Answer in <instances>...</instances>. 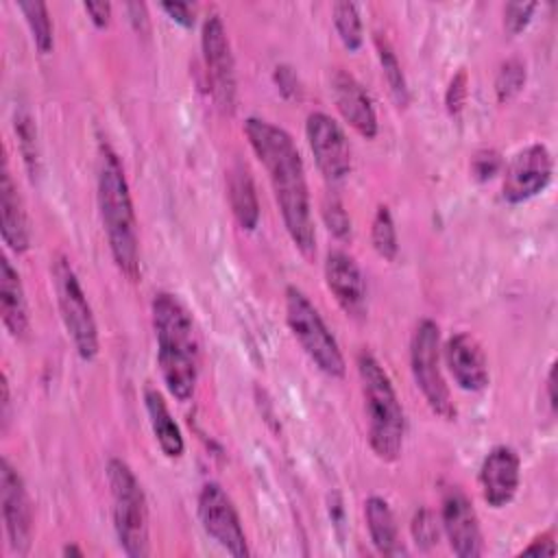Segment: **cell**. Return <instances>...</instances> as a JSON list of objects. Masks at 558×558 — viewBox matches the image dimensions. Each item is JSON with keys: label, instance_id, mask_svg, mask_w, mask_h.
I'll return each mask as SVG.
<instances>
[{"label": "cell", "instance_id": "1", "mask_svg": "<svg viewBox=\"0 0 558 558\" xmlns=\"http://www.w3.org/2000/svg\"><path fill=\"white\" fill-rule=\"evenodd\" d=\"M244 133L253 153L268 172L290 240L305 257H312L316 253V231L312 220L310 190L305 166L292 135L264 118H248L244 122Z\"/></svg>", "mask_w": 558, "mask_h": 558}, {"label": "cell", "instance_id": "2", "mask_svg": "<svg viewBox=\"0 0 558 558\" xmlns=\"http://www.w3.org/2000/svg\"><path fill=\"white\" fill-rule=\"evenodd\" d=\"M157 340V364L168 392L179 401H190L198 381V340L194 320L177 294L157 292L150 303Z\"/></svg>", "mask_w": 558, "mask_h": 558}, {"label": "cell", "instance_id": "3", "mask_svg": "<svg viewBox=\"0 0 558 558\" xmlns=\"http://www.w3.org/2000/svg\"><path fill=\"white\" fill-rule=\"evenodd\" d=\"M96 198L100 209V220L107 233L111 257L118 270L129 279L140 277V238L137 218L133 209V198L124 168L116 150L100 142L98 166H96Z\"/></svg>", "mask_w": 558, "mask_h": 558}, {"label": "cell", "instance_id": "4", "mask_svg": "<svg viewBox=\"0 0 558 558\" xmlns=\"http://www.w3.org/2000/svg\"><path fill=\"white\" fill-rule=\"evenodd\" d=\"M357 375L368 421V445L379 460L395 462L405 434V414L397 390L379 360L366 349L357 353Z\"/></svg>", "mask_w": 558, "mask_h": 558}, {"label": "cell", "instance_id": "5", "mask_svg": "<svg viewBox=\"0 0 558 558\" xmlns=\"http://www.w3.org/2000/svg\"><path fill=\"white\" fill-rule=\"evenodd\" d=\"M107 482L111 493L113 530L120 549L129 558H146L150 554L148 506L140 480L124 460L111 458L107 462Z\"/></svg>", "mask_w": 558, "mask_h": 558}, {"label": "cell", "instance_id": "6", "mask_svg": "<svg viewBox=\"0 0 558 558\" xmlns=\"http://www.w3.org/2000/svg\"><path fill=\"white\" fill-rule=\"evenodd\" d=\"M286 320L292 336L318 371L333 379L344 377L347 364L333 333L307 294L296 286L286 288Z\"/></svg>", "mask_w": 558, "mask_h": 558}, {"label": "cell", "instance_id": "7", "mask_svg": "<svg viewBox=\"0 0 558 558\" xmlns=\"http://www.w3.org/2000/svg\"><path fill=\"white\" fill-rule=\"evenodd\" d=\"M52 283L57 294V305L61 312L63 327L81 360L89 362L98 355V327L92 305L83 292V286L65 255H54L52 259Z\"/></svg>", "mask_w": 558, "mask_h": 558}, {"label": "cell", "instance_id": "8", "mask_svg": "<svg viewBox=\"0 0 558 558\" xmlns=\"http://www.w3.org/2000/svg\"><path fill=\"white\" fill-rule=\"evenodd\" d=\"M410 368L432 412L451 421L456 416V408L440 371V329L432 318H423L414 327L410 340Z\"/></svg>", "mask_w": 558, "mask_h": 558}, {"label": "cell", "instance_id": "9", "mask_svg": "<svg viewBox=\"0 0 558 558\" xmlns=\"http://www.w3.org/2000/svg\"><path fill=\"white\" fill-rule=\"evenodd\" d=\"M201 48L207 68V76L211 83V94L216 105L225 113H233L235 109V63L227 37V28L218 13H211L203 22L201 31Z\"/></svg>", "mask_w": 558, "mask_h": 558}, {"label": "cell", "instance_id": "10", "mask_svg": "<svg viewBox=\"0 0 558 558\" xmlns=\"http://www.w3.org/2000/svg\"><path fill=\"white\" fill-rule=\"evenodd\" d=\"M198 519L207 536H211L231 556H248V543L238 510L220 484L207 482L201 488Z\"/></svg>", "mask_w": 558, "mask_h": 558}, {"label": "cell", "instance_id": "11", "mask_svg": "<svg viewBox=\"0 0 558 558\" xmlns=\"http://www.w3.org/2000/svg\"><path fill=\"white\" fill-rule=\"evenodd\" d=\"M0 504L11 551L26 556L33 543V504L22 475L7 458L0 462Z\"/></svg>", "mask_w": 558, "mask_h": 558}, {"label": "cell", "instance_id": "12", "mask_svg": "<svg viewBox=\"0 0 558 558\" xmlns=\"http://www.w3.org/2000/svg\"><path fill=\"white\" fill-rule=\"evenodd\" d=\"M305 137L323 177L342 181L351 170V146L342 126L323 111H312L305 122Z\"/></svg>", "mask_w": 558, "mask_h": 558}, {"label": "cell", "instance_id": "13", "mask_svg": "<svg viewBox=\"0 0 558 558\" xmlns=\"http://www.w3.org/2000/svg\"><path fill=\"white\" fill-rule=\"evenodd\" d=\"M551 172L554 161L549 148L545 144H530L506 166L501 194L512 205L525 203L549 185Z\"/></svg>", "mask_w": 558, "mask_h": 558}, {"label": "cell", "instance_id": "14", "mask_svg": "<svg viewBox=\"0 0 558 558\" xmlns=\"http://www.w3.org/2000/svg\"><path fill=\"white\" fill-rule=\"evenodd\" d=\"M440 525L449 541V547L460 558H477L484 551L480 519L469 497L458 488L449 486L440 501Z\"/></svg>", "mask_w": 558, "mask_h": 558}, {"label": "cell", "instance_id": "15", "mask_svg": "<svg viewBox=\"0 0 558 558\" xmlns=\"http://www.w3.org/2000/svg\"><path fill=\"white\" fill-rule=\"evenodd\" d=\"M325 283L351 318L366 316V279L357 262L344 251H329L325 257Z\"/></svg>", "mask_w": 558, "mask_h": 558}, {"label": "cell", "instance_id": "16", "mask_svg": "<svg viewBox=\"0 0 558 558\" xmlns=\"http://www.w3.org/2000/svg\"><path fill=\"white\" fill-rule=\"evenodd\" d=\"M521 482V460L512 447H493L480 466V488L482 497L490 508L508 506Z\"/></svg>", "mask_w": 558, "mask_h": 558}, {"label": "cell", "instance_id": "17", "mask_svg": "<svg viewBox=\"0 0 558 558\" xmlns=\"http://www.w3.org/2000/svg\"><path fill=\"white\" fill-rule=\"evenodd\" d=\"M445 364L456 384L466 392H480L488 386V360L475 336L458 331L445 342Z\"/></svg>", "mask_w": 558, "mask_h": 558}, {"label": "cell", "instance_id": "18", "mask_svg": "<svg viewBox=\"0 0 558 558\" xmlns=\"http://www.w3.org/2000/svg\"><path fill=\"white\" fill-rule=\"evenodd\" d=\"M331 96L340 116L366 140L377 135V113L371 96L362 83L347 70H336L331 74Z\"/></svg>", "mask_w": 558, "mask_h": 558}, {"label": "cell", "instance_id": "19", "mask_svg": "<svg viewBox=\"0 0 558 558\" xmlns=\"http://www.w3.org/2000/svg\"><path fill=\"white\" fill-rule=\"evenodd\" d=\"M0 214H2V240L13 253H26L31 246V229L24 203L17 194L11 172L4 168L0 177Z\"/></svg>", "mask_w": 558, "mask_h": 558}, {"label": "cell", "instance_id": "20", "mask_svg": "<svg viewBox=\"0 0 558 558\" xmlns=\"http://www.w3.org/2000/svg\"><path fill=\"white\" fill-rule=\"evenodd\" d=\"M0 314L7 331L22 340L28 333V305L20 272L7 257L0 259Z\"/></svg>", "mask_w": 558, "mask_h": 558}, {"label": "cell", "instance_id": "21", "mask_svg": "<svg viewBox=\"0 0 558 558\" xmlns=\"http://www.w3.org/2000/svg\"><path fill=\"white\" fill-rule=\"evenodd\" d=\"M144 405H146L148 423H150V429L155 434L159 449L168 458H181L185 451V440H183V434H181L177 421L172 418V414L168 410L163 395L157 388L146 386L144 388Z\"/></svg>", "mask_w": 558, "mask_h": 558}, {"label": "cell", "instance_id": "22", "mask_svg": "<svg viewBox=\"0 0 558 558\" xmlns=\"http://www.w3.org/2000/svg\"><path fill=\"white\" fill-rule=\"evenodd\" d=\"M364 517L366 527L371 534V543L381 556H401L405 554L401 541H399V527L397 519L388 506V501L379 495H371L364 501Z\"/></svg>", "mask_w": 558, "mask_h": 558}, {"label": "cell", "instance_id": "23", "mask_svg": "<svg viewBox=\"0 0 558 558\" xmlns=\"http://www.w3.org/2000/svg\"><path fill=\"white\" fill-rule=\"evenodd\" d=\"M227 190H229L231 211H233L238 225L244 231H253L259 222V203H257V192H255L253 177H251V172L244 163L235 161L229 168Z\"/></svg>", "mask_w": 558, "mask_h": 558}, {"label": "cell", "instance_id": "24", "mask_svg": "<svg viewBox=\"0 0 558 558\" xmlns=\"http://www.w3.org/2000/svg\"><path fill=\"white\" fill-rule=\"evenodd\" d=\"M17 9L22 11V15L28 24L35 48L41 54H48L52 50V44H54L48 4L41 2V0H22V2H17Z\"/></svg>", "mask_w": 558, "mask_h": 558}, {"label": "cell", "instance_id": "25", "mask_svg": "<svg viewBox=\"0 0 558 558\" xmlns=\"http://www.w3.org/2000/svg\"><path fill=\"white\" fill-rule=\"evenodd\" d=\"M375 46H377V57H379V63H381V74L388 83V89L395 98V102L399 107H405L408 100H410V94H408V83H405V74L401 70V63L392 50V46L388 44V39L384 35H375Z\"/></svg>", "mask_w": 558, "mask_h": 558}, {"label": "cell", "instance_id": "26", "mask_svg": "<svg viewBox=\"0 0 558 558\" xmlns=\"http://www.w3.org/2000/svg\"><path fill=\"white\" fill-rule=\"evenodd\" d=\"M331 15H333V26L336 33L342 41V46L353 52L362 46L364 41V31H362V17L357 11V4L353 2H333L331 7Z\"/></svg>", "mask_w": 558, "mask_h": 558}, {"label": "cell", "instance_id": "27", "mask_svg": "<svg viewBox=\"0 0 558 558\" xmlns=\"http://www.w3.org/2000/svg\"><path fill=\"white\" fill-rule=\"evenodd\" d=\"M371 242L375 253L381 259L392 262L397 257L399 244H397V229H395V220L392 214L386 205H379L375 216H373V225H371Z\"/></svg>", "mask_w": 558, "mask_h": 558}, {"label": "cell", "instance_id": "28", "mask_svg": "<svg viewBox=\"0 0 558 558\" xmlns=\"http://www.w3.org/2000/svg\"><path fill=\"white\" fill-rule=\"evenodd\" d=\"M15 133L20 142V153L24 157V166L28 174L35 179L39 174V146H37V129L28 111L15 113Z\"/></svg>", "mask_w": 558, "mask_h": 558}, {"label": "cell", "instance_id": "29", "mask_svg": "<svg viewBox=\"0 0 558 558\" xmlns=\"http://www.w3.org/2000/svg\"><path fill=\"white\" fill-rule=\"evenodd\" d=\"M525 85V63L521 59H506L495 74V94L499 102L512 100Z\"/></svg>", "mask_w": 558, "mask_h": 558}, {"label": "cell", "instance_id": "30", "mask_svg": "<svg viewBox=\"0 0 558 558\" xmlns=\"http://www.w3.org/2000/svg\"><path fill=\"white\" fill-rule=\"evenodd\" d=\"M323 220L336 238H340V240L351 238V218L347 216L342 203L331 194H327L323 201Z\"/></svg>", "mask_w": 558, "mask_h": 558}, {"label": "cell", "instance_id": "31", "mask_svg": "<svg viewBox=\"0 0 558 558\" xmlns=\"http://www.w3.org/2000/svg\"><path fill=\"white\" fill-rule=\"evenodd\" d=\"M536 2H508L504 7V28L510 35H519L532 20Z\"/></svg>", "mask_w": 558, "mask_h": 558}, {"label": "cell", "instance_id": "32", "mask_svg": "<svg viewBox=\"0 0 558 558\" xmlns=\"http://www.w3.org/2000/svg\"><path fill=\"white\" fill-rule=\"evenodd\" d=\"M412 536H414L416 545H421V547H429L438 541V525H436L434 514L427 508H421L414 512Z\"/></svg>", "mask_w": 558, "mask_h": 558}, {"label": "cell", "instance_id": "33", "mask_svg": "<svg viewBox=\"0 0 558 558\" xmlns=\"http://www.w3.org/2000/svg\"><path fill=\"white\" fill-rule=\"evenodd\" d=\"M466 94H469V76H466L464 70H458L453 74V78L449 81L447 92H445V105H447V111L451 116H458L464 109Z\"/></svg>", "mask_w": 558, "mask_h": 558}, {"label": "cell", "instance_id": "34", "mask_svg": "<svg viewBox=\"0 0 558 558\" xmlns=\"http://www.w3.org/2000/svg\"><path fill=\"white\" fill-rule=\"evenodd\" d=\"M501 170V155L493 148H482L471 159V172L477 181H488Z\"/></svg>", "mask_w": 558, "mask_h": 558}, {"label": "cell", "instance_id": "35", "mask_svg": "<svg viewBox=\"0 0 558 558\" xmlns=\"http://www.w3.org/2000/svg\"><path fill=\"white\" fill-rule=\"evenodd\" d=\"M161 11L177 24L190 28L194 24V9L187 2H161Z\"/></svg>", "mask_w": 558, "mask_h": 558}, {"label": "cell", "instance_id": "36", "mask_svg": "<svg viewBox=\"0 0 558 558\" xmlns=\"http://www.w3.org/2000/svg\"><path fill=\"white\" fill-rule=\"evenodd\" d=\"M83 9L85 13L89 15L92 24L96 28H107L109 26V20H111V4L107 0H89V2H83Z\"/></svg>", "mask_w": 558, "mask_h": 558}, {"label": "cell", "instance_id": "37", "mask_svg": "<svg viewBox=\"0 0 558 558\" xmlns=\"http://www.w3.org/2000/svg\"><path fill=\"white\" fill-rule=\"evenodd\" d=\"M275 83L279 85V92L288 98H294L296 92H299V78L292 72V68H288V65H277L275 68Z\"/></svg>", "mask_w": 558, "mask_h": 558}, {"label": "cell", "instance_id": "38", "mask_svg": "<svg viewBox=\"0 0 558 558\" xmlns=\"http://www.w3.org/2000/svg\"><path fill=\"white\" fill-rule=\"evenodd\" d=\"M126 13H129V20L135 28V33L140 35H146L150 31V24H148V13H146V4L144 2H129L126 7Z\"/></svg>", "mask_w": 558, "mask_h": 558}, {"label": "cell", "instance_id": "39", "mask_svg": "<svg viewBox=\"0 0 558 558\" xmlns=\"http://www.w3.org/2000/svg\"><path fill=\"white\" fill-rule=\"evenodd\" d=\"M523 554H534V556H554L556 554V543L551 532H545L541 536H536L527 547H523Z\"/></svg>", "mask_w": 558, "mask_h": 558}, {"label": "cell", "instance_id": "40", "mask_svg": "<svg viewBox=\"0 0 558 558\" xmlns=\"http://www.w3.org/2000/svg\"><path fill=\"white\" fill-rule=\"evenodd\" d=\"M545 388H547V403H549L551 412H556V362L549 364Z\"/></svg>", "mask_w": 558, "mask_h": 558}, {"label": "cell", "instance_id": "41", "mask_svg": "<svg viewBox=\"0 0 558 558\" xmlns=\"http://www.w3.org/2000/svg\"><path fill=\"white\" fill-rule=\"evenodd\" d=\"M9 381H7V375H2V423H4V429H7V423H9Z\"/></svg>", "mask_w": 558, "mask_h": 558}, {"label": "cell", "instance_id": "42", "mask_svg": "<svg viewBox=\"0 0 558 558\" xmlns=\"http://www.w3.org/2000/svg\"><path fill=\"white\" fill-rule=\"evenodd\" d=\"M63 556H83V549H78L76 545H65Z\"/></svg>", "mask_w": 558, "mask_h": 558}]
</instances>
